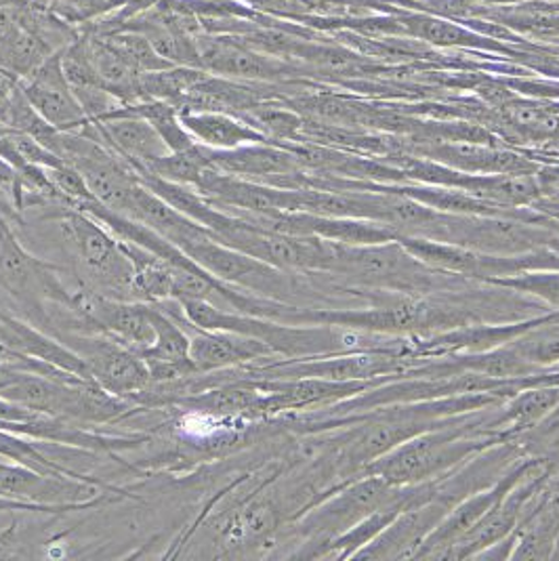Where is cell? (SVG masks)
<instances>
[{
	"label": "cell",
	"mask_w": 559,
	"mask_h": 561,
	"mask_svg": "<svg viewBox=\"0 0 559 561\" xmlns=\"http://www.w3.org/2000/svg\"><path fill=\"white\" fill-rule=\"evenodd\" d=\"M494 407L446 419L370 462L364 473H375L391 485L425 484L450 473L474 455L505 442L488 430Z\"/></svg>",
	"instance_id": "1"
},
{
	"label": "cell",
	"mask_w": 559,
	"mask_h": 561,
	"mask_svg": "<svg viewBox=\"0 0 559 561\" xmlns=\"http://www.w3.org/2000/svg\"><path fill=\"white\" fill-rule=\"evenodd\" d=\"M320 276H327V280L339 288L398 295H433L458 290L476 282L433 270L412 255L398 238L356 247L332 242L331 265L327 274Z\"/></svg>",
	"instance_id": "2"
},
{
	"label": "cell",
	"mask_w": 559,
	"mask_h": 561,
	"mask_svg": "<svg viewBox=\"0 0 559 561\" xmlns=\"http://www.w3.org/2000/svg\"><path fill=\"white\" fill-rule=\"evenodd\" d=\"M402 236L432 238L482 255L517 256L551 249L559 240V226L509 215L435 213L423 228Z\"/></svg>",
	"instance_id": "3"
},
{
	"label": "cell",
	"mask_w": 559,
	"mask_h": 561,
	"mask_svg": "<svg viewBox=\"0 0 559 561\" xmlns=\"http://www.w3.org/2000/svg\"><path fill=\"white\" fill-rule=\"evenodd\" d=\"M396 488L398 485L387 484L375 473H362L318 501L299 526V535L306 538V545L313 547L307 558H316L324 545L345 535L373 511L379 510Z\"/></svg>",
	"instance_id": "4"
},
{
	"label": "cell",
	"mask_w": 559,
	"mask_h": 561,
	"mask_svg": "<svg viewBox=\"0 0 559 561\" xmlns=\"http://www.w3.org/2000/svg\"><path fill=\"white\" fill-rule=\"evenodd\" d=\"M57 341L72 350L89 368L91 379L116 398H133L152 385L148 364L103 332H66Z\"/></svg>",
	"instance_id": "5"
},
{
	"label": "cell",
	"mask_w": 559,
	"mask_h": 561,
	"mask_svg": "<svg viewBox=\"0 0 559 561\" xmlns=\"http://www.w3.org/2000/svg\"><path fill=\"white\" fill-rule=\"evenodd\" d=\"M196 47L201 55V68L215 77L286 84L309 72L304 64L256 51L231 34L204 32L196 36Z\"/></svg>",
	"instance_id": "6"
},
{
	"label": "cell",
	"mask_w": 559,
	"mask_h": 561,
	"mask_svg": "<svg viewBox=\"0 0 559 561\" xmlns=\"http://www.w3.org/2000/svg\"><path fill=\"white\" fill-rule=\"evenodd\" d=\"M0 490L9 499L64 511L89 507L98 496H102L95 485L78 482L68 476L36 471L4 455H0Z\"/></svg>",
	"instance_id": "7"
},
{
	"label": "cell",
	"mask_w": 559,
	"mask_h": 561,
	"mask_svg": "<svg viewBox=\"0 0 559 561\" xmlns=\"http://www.w3.org/2000/svg\"><path fill=\"white\" fill-rule=\"evenodd\" d=\"M75 313L95 332H103L133 352L152 345L153 324L150 304L110 299L95 293L75 295Z\"/></svg>",
	"instance_id": "8"
},
{
	"label": "cell",
	"mask_w": 559,
	"mask_h": 561,
	"mask_svg": "<svg viewBox=\"0 0 559 561\" xmlns=\"http://www.w3.org/2000/svg\"><path fill=\"white\" fill-rule=\"evenodd\" d=\"M64 51V49H61ZM61 51L52 55L32 77L20 80L27 102L57 130H80L91 123L64 72Z\"/></svg>",
	"instance_id": "9"
},
{
	"label": "cell",
	"mask_w": 559,
	"mask_h": 561,
	"mask_svg": "<svg viewBox=\"0 0 559 561\" xmlns=\"http://www.w3.org/2000/svg\"><path fill=\"white\" fill-rule=\"evenodd\" d=\"M408 153L474 175H534L536 164L520 153L476 141H421Z\"/></svg>",
	"instance_id": "10"
},
{
	"label": "cell",
	"mask_w": 559,
	"mask_h": 561,
	"mask_svg": "<svg viewBox=\"0 0 559 561\" xmlns=\"http://www.w3.org/2000/svg\"><path fill=\"white\" fill-rule=\"evenodd\" d=\"M190 327L194 331L190 334V357L198 375L278 357L272 345H267L256 336L240 334V332L203 331V329H196L194 324Z\"/></svg>",
	"instance_id": "11"
},
{
	"label": "cell",
	"mask_w": 559,
	"mask_h": 561,
	"mask_svg": "<svg viewBox=\"0 0 559 561\" xmlns=\"http://www.w3.org/2000/svg\"><path fill=\"white\" fill-rule=\"evenodd\" d=\"M210 167L265 185H276L280 179L304 171L293 152L272 141L247 144L233 150H210Z\"/></svg>",
	"instance_id": "12"
},
{
	"label": "cell",
	"mask_w": 559,
	"mask_h": 561,
	"mask_svg": "<svg viewBox=\"0 0 559 561\" xmlns=\"http://www.w3.org/2000/svg\"><path fill=\"white\" fill-rule=\"evenodd\" d=\"M55 53L57 49L34 26V4L27 0L20 24L0 36V70L26 80Z\"/></svg>",
	"instance_id": "13"
},
{
	"label": "cell",
	"mask_w": 559,
	"mask_h": 561,
	"mask_svg": "<svg viewBox=\"0 0 559 561\" xmlns=\"http://www.w3.org/2000/svg\"><path fill=\"white\" fill-rule=\"evenodd\" d=\"M179 116L196 144L210 150H233L247 144L270 141L261 130L228 112H179Z\"/></svg>",
	"instance_id": "14"
},
{
	"label": "cell",
	"mask_w": 559,
	"mask_h": 561,
	"mask_svg": "<svg viewBox=\"0 0 559 561\" xmlns=\"http://www.w3.org/2000/svg\"><path fill=\"white\" fill-rule=\"evenodd\" d=\"M128 219L144 224L146 228L160 233L162 238H167L175 247H181V244H185L194 238L210 233L208 228H204L201 224H196L194 219L185 217L183 213H179L178 208H173L167 201H162L158 194H153L152 190H148L141 181H139V187L135 192Z\"/></svg>",
	"instance_id": "15"
},
{
	"label": "cell",
	"mask_w": 559,
	"mask_h": 561,
	"mask_svg": "<svg viewBox=\"0 0 559 561\" xmlns=\"http://www.w3.org/2000/svg\"><path fill=\"white\" fill-rule=\"evenodd\" d=\"M509 347L538 370H558L559 368V311H549L538 316L528 331L522 332Z\"/></svg>",
	"instance_id": "16"
},
{
	"label": "cell",
	"mask_w": 559,
	"mask_h": 561,
	"mask_svg": "<svg viewBox=\"0 0 559 561\" xmlns=\"http://www.w3.org/2000/svg\"><path fill=\"white\" fill-rule=\"evenodd\" d=\"M398 26L404 27L410 36H419L435 47H480V49L492 47V49H499L497 43L486 41L483 36L474 34L471 30H465L448 20H440L432 15H414V13L402 15V18H398Z\"/></svg>",
	"instance_id": "17"
},
{
	"label": "cell",
	"mask_w": 559,
	"mask_h": 561,
	"mask_svg": "<svg viewBox=\"0 0 559 561\" xmlns=\"http://www.w3.org/2000/svg\"><path fill=\"white\" fill-rule=\"evenodd\" d=\"M152 311L153 341L152 345L135 352L146 364L148 362H183L190 357V334L179 327L178 318L167 313L156 304H150Z\"/></svg>",
	"instance_id": "18"
},
{
	"label": "cell",
	"mask_w": 559,
	"mask_h": 561,
	"mask_svg": "<svg viewBox=\"0 0 559 561\" xmlns=\"http://www.w3.org/2000/svg\"><path fill=\"white\" fill-rule=\"evenodd\" d=\"M204 70L190 68V66H171L162 70L144 72L139 78L141 98L148 100H160V102L173 103L178 107L181 100L203 80Z\"/></svg>",
	"instance_id": "19"
},
{
	"label": "cell",
	"mask_w": 559,
	"mask_h": 561,
	"mask_svg": "<svg viewBox=\"0 0 559 561\" xmlns=\"http://www.w3.org/2000/svg\"><path fill=\"white\" fill-rule=\"evenodd\" d=\"M208 169H213L210 167V148L194 144L187 150L169 152L167 156L153 160L144 171L150 173L153 178L167 179V181H173L179 185L196 187Z\"/></svg>",
	"instance_id": "20"
},
{
	"label": "cell",
	"mask_w": 559,
	"mask_h": 561,
	"mask_svg": "<svg viewBox=\"0 0 559 561\" xmlns=\"http://www.w3.org/2000/svg\"><path fill=\"white\" fill-rule=\"evenodd\" d=\"M480 282L515 290L520 295L533 297L554 311H559V270H522L509 276H494Z\"/></svg>",
	"instance_id": "21"
},
{
	"label": "cell",
	"mask_w": 559,
	"mask_h": 561,
	"mask_svg": "<svg viewBox=\"0 0 559 561\" xmlns=\"http://www.w3.org/2000/svg\"><path fill=\"white\" fill-rule=\"evenodd\" d=\"M18 87H20L18 78H13L11 75L0 70V127L4 123V116L9 112V105H11V100H13L15 91H18Z\"/></svg>",
	"instance_id": "22"
},
{
	"label": "cell",
	"mask_w": 559,
	"mask_h": 561,
	"mask_svg": "<svg viewBox=\"0 0 559 561\" xmlns=\"http://www.w3.org/2000/svg\"><path fill=\"white\" fill-rule=\"evenodd\" d=\"M0 496H4V494H2V490H0Z\"/></svg>",
	"instance_id": "23"
}]
</instances>
